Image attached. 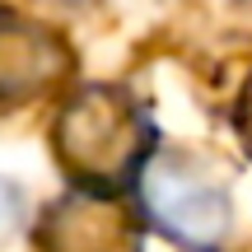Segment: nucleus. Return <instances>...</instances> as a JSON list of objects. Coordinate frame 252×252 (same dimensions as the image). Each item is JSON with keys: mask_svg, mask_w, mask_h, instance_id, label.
Segmentation results:
<instances>
[{"mask_svg": "<svg viewBox=\"0 0 252 252\" xmlns=\"http://www.w3.org/2000/svg\"><path fill=\"white\" fill-rule=\"evenodd\" d=\"M61 168L84 191H126L154 150V122L126 89L94 84L61 108L52 131Z\"/></svg>", "mask_w": 252, "mask_h": 252, "instance_id": "1", "label": "nucleus"}, {"mask_svg": "<svg viewBox=\"0 0 252 252\" xmlns=\"http://www.w3.org/2000/svg\"><path fill=\"white\" fill-rule=\"evenodd\" d=\"M145 220L182 252H220L234 229L229 187L201 154L187 150H150L135 173Z\"/></svg>", "mask_w": 252, "mask_h": 252, "instance_id": "2", "label": "nucleus"}, {"mask_svg": "<svg viewBox=\"0 0 252 252\" xmlns=\"http://www.w3.org/2000/svg\"><path fill=\"white\" fill-rule=\"evenodd\" d=\"M42 252H135V229L112 191H75L47 210L37 229Z\"/></svg>", "mask_w": 252, "mask_h": 252, "instance_id": "3", "label": "nucleus"}, {"mask_svg": "<svg viewBox=\"0 0 252 252\" xmlns=\"http://www.w3.org/2000/svg\"><path fill=\"white\" fill-rule=\"evenodd\" d=\"M70 65L65 47L47 28L0 19V103H24L56 84Z\"/></svg>", "mask_w": 252, "mask_h": 252, "instance_id": "4", "label": "nucleus"}, {"mask_svg": "<svg viewBox=\"0 0 252 252\" xmlns=\"http://www.w3.org/2000/svg\"><path fill=\"white\" fill-rule=\"evenodd\" d=\"M19 220H24V196H19L14 182L0 178V238H9L19 229Z\"/></svg>", "mask_w": 252, "mask_h": 252, "instance_id": "5", "label": "nucleus"}, {"mask_svg": "<svg viewBox=\"0 0 252 252\" xmlns=\"http://www.w3.org/2000/svg\"><path fill=\"white\" fill-rule=\"evenodd\" d=\"M238 135H243L248 150H252V84H248L243 98H238Z\"/></svg>", "mask_w": 252, "mask_h": 252, "instance_id": "6", "label": "nucleus"}]
</instances>
